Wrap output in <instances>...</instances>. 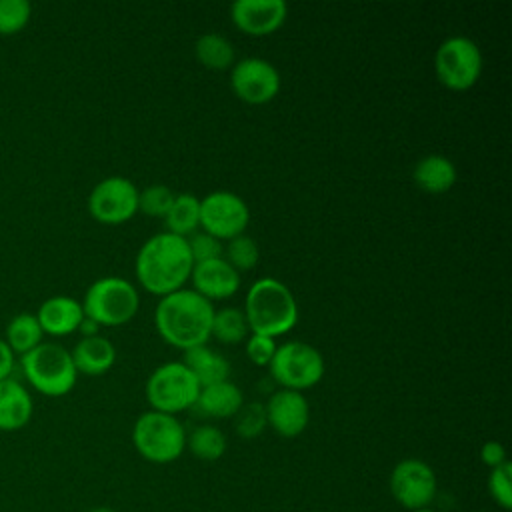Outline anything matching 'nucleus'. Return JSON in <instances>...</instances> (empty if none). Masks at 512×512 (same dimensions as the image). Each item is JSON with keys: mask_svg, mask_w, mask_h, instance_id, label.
Returning <instances> with one entry per match:
<instances>
[{"mask_svg": "<svg viewBox=\"0 0 512 512\" xmlns=\"http://www.w3.org/2000/svg\"><path fill=\"white\" fill-rule=\"evenodd\" d=\"M134 268L140 286L162 298L184 288L190 280L194 260L186 238L172 232H158L140 246Z\"/></svg>", "mask_w": 512, "mask_h": 512, "instance_id": "obj_1", "label": "nucleus"}, {"mask_svg": "<svg viewBox=\"0 0 512 512\" xmlns=\"http://www.w3.org/2000/svg\"><path fill=\"white\" fill-rule=\"evenodd\" d=\"M212 318V302L192 288H180L162 296L154 310V326L158 334L180 350L206 344L212 330Z\"/></svg>", "mask_w": 512, "mask_h": 512, "instance_id": "obj_2", "label": "nucleus"}, {"mask_svg": "<svg viewBox=\"0 0 512 512\" xmlns=\"http://www.w3.org/2000/svg\"><path fill=\"white\" fill-rule=\"evenodd\" d=\"M244 316L252 334L280 336L298 322V304L290 288L276 278L256 280L244 298Z\"/></svg>", "mask_w": 512, "mask_h": 512, "instance_id": "obj_3", "label": "nucleus"}, {"mask_svg": "<svg viewBox=\"0 0 512 512\" xmlns=\"http://www.w3.org/2000/svg\"><path fill=\"white\" fill-rule=\"evenodd\" d=\"M26 382L44 396L68 394L78 378L70 350L56 342H40L36 348L20 356Z\"/></svg>", "mask_w": 512, "mask_h": 512, "instance_id": "obj_4", "label": "nucleus"}, {"mask_svg": "<svg viewBox=\"0 0 512 512\" xmlns=\"http://www.w3.org/2000/svg\"><path fill=\"white\" fill-rule=\"evenodd\" d=\"M80 304L84 316L98 326H122L136 316L140 296L126 278L104 276L88 286Z\"/></svg>", "mask_w": 512, "mask_h": 512, "instance_id": "obj_5", "label": "nucleus"}, {"mask_svg": "<svg viewBox=\"0 0 512 512\" xmlns=\"http://www.w3.org/2000/svg\"><path fill=\"white\" fill-rule=\"evenodd\" d=\"M132 442L144 460L168 464L184 452L186 430L176 416L148 410L134 422Z\"/></svg>", "mask_w": 512, "mask_h": 512, "instance_id": "obj_6", "label": "nucleus"}, {"mask_svg": "<svg viewBox=\"0 0 512 512\" xmlns=\"http://www.w3.org/2000/svg\"><path fill=\"white\" fill-rule=\"evenodd\" d=\"M144 390L152 410L176 416L196 404L200 384L182 362H166L150 374Z\"/></svg>", "mask_w": 512, "mask_h": 512, "instance_id": "obj_7", "label": "nucleus"}, {"mask_svg": "<svg viewBox=\"0 0 512 512\" xmlns=\"http://www.w3.org/2000/svg\"><path fill=\"white\" fill-rule=\"evenodd\" d=\"M272 378L286 390H308L324 376V358L312 344L290 340L276 346L268 364Z\"/></svg>", "mask_w": 512, "mask_h": 512, "instance_id": "obj_8", "label": "nucleus"}, {"mask_svg": "<svg viewBox=\"0 0 512 512\" xmlns=\"http://www.w3.org/2000/svg\"><path fill=\"white\" fill-rule=\"evenodd\" d=\"M434 70L442 86L456 92L468 90L482 74V52L474 40L450 36L436 48Z\"/></svg>", "mask_w": 512, "mask_h": 512, "instance_id": "obj_9", "label": "nucleus"}, {"mask_svg": "<svg viewBox=\"0 0 512 512\" xmlns=\"http://www.w3.org/2000/svg\"><path fill=\"white\" fill-rule=\"evenodd\" d=\"M138 192L128 178L108 176L90 190L88 212L100 224H122L138 212Z\"/></svg>", "mask_w": 512, "mask_h": 512, "instance_id": "obj_10", "label": "nucleus"}, {"mask_svg": "<svg viewBox=\"0 0 512 512\" xmlns=\"http://www.w3.org/2000/svg\"><path fill=\"white\" fill-rule=\"evenodd\" d=\"M250 220L248 204L230 190H214L200 200L202 232L222 240L244 234Z\"/></svg>", "mask_w": 512, "mask_h": 512, "instance_id": "obj_11", "label": "nucleus"}, {"mask_svg": "<svg viewBox=\"0 0 512 512\" xmlns=\"http://www.w3.org/2000/svg\"><path fill=\"white\" fill-rule=\"evenodd\" d=\"M232 92L246 104H266L280 92V74L264 58H242L230 72Z\"/></svg>", "mask_w": 512, "mask_h": 512, "instance_id": "obj_12", "label": "nucleus"}, {"mask_svg": "<svg viewBox=\"0 0 512 512\" xmlns=\"http://www.w3.org/2000/svg\"><path fill=\"white\" fill-rule=\"evenodd\" d=\"M390 492L408 510L426 508L436 496V474L424 460H400L390 474Z\"/></svg>", "mask_w": 512, "mask_h": 512, "instance_id": "obj_13", "label": "nucleus"}, {"mask_svg": "<svg viewBox=\"0 0 512 512\" xmlns=\"http://www.w3.org/2000/svg\"><path fill=\"white\" fill-rule=\"evenodd\" d=\"M288 16L284 0H236L230 6V18L238 30L248 36H268L276 32Z\"/></svg>", "mask_w": 512, "mask_h": 512, "instance_id": "obj_14", "label": "nucleus"}, {"mask_svg": "<svg viewBox=\"0 0 512 512\" xmlns=\"http://www.w3.org/2000/svg\"><path fill=\"white\" fill-rule=\"evenodd\" d=\"M266 422L276 434L284 438H294L302 434L310 420V406L302 392L280 388L264 404Z\"/></svg>", "mask_w": 512, "mask_h": 512, "instance_id": "obj_15", "label": "nucleus"}, {"mask_svg": "<svg viewBox=\"0 0 512 512\" xmlns=\"http://www.w3.org/2000/svg\"><path fill=\"white\" fill-rule=\"evenodd\" d=\"M190 280L192 290L210 302L230 298L240 288V272H236L224 258L194 264Z\"/></svg>", "mask_w": 512, "mask_h": 512, "instance_id": "obj_16", "label": "nucleus"}, {"mask_svg": "<svg viewBox=\"0 0 512 512\" xmlns=\"http://www.w3.org/2000/svg\"><path fill=\"white\" fill-rule=\"evenodd\" d=\"M36 320L44 334L68 336L78 330L84 320L82 304L72 296H52L46 298L36 312Z\"/></svg>", "mask_w": 512, "mask_h": 512, "instance_id": "obj_17", "label": "nucleus"}, {"mask_svg": "<svg viewBox=\"0 0 512 512\" xmlns=\"http://www.w3.org/2000/svg\"><path fill=\"white\" fill-rule=\"evenodd\" d=\"M34 412V402L24 384L14 378L0 380V430L16 432L24 428Z\"/></svg>", "mask_w": 512, "mask_h": 512, "instance_id": "obj_18", "label": "nucleus"}, {"mask_svg": "<svg viewBox=\"0 0 512 512\" xmlns=\"http://www.w3.org/2000/svg\"><path fill=\"white\" fill-rule=\"evenodd\" d=\"M74 368L78 374L86 376H100L106 374L114 362H116V348L114 344L96 334V336H84L76 342V346L70 352Z\"/></svg>", "mask_w": 512, "mask_h": 512, "instance_id": "obj_19", "label": "nucleus"}, {"mask_svg": "<svg viewBox=\"0 0 512 512\" xmlns=\"http://www.w3.org/2000/svg\"><path fill=\"white\" fill-rule=\"evenodd\" d=\"M412 176L420 190L428 194H444L454 186L458 172L448 156L428 154L416 162Z\"/></svg>", "mask_w": 512, "mask_h": 512, "instance_id": "obj_20", "label": "nucleus"}, {"mask_svg": "<svg viewBox=\"0 0 512 512\" xmlns=\"http://www.w3.org/2000/svg\"><path fill=\"white\" fill-rule=\"evenodd\" d=\"M244 398L240 388L230 382H216L200 388V394L196 398V408L210 418H234L236 412L242 408Z\"/></svg>", "mask_w": 512, "mask_h": 512, "instance_id": "obj_21", "label": "nucleus"}, {"mask_svg": "<svg viewBox=\"0 0 512 512\" xmlns=\"http://www.w3.org/2000/svg\"><path fill=\"white\" fill-rule=\"evenodd\" d=\"M182 364L192 372L200 388L208 384L224 382L230 376V362L216 350L208 348L206 344L184 350Z\"/></svg>", "mask_w": 512, "mask_h": 512, "instance_id": "obj_22", "label": "nucleus"}, {"mask_svg": "<svg viewBox=\"0 0 512 512\" xmlns=\"http://www.w3.org/2000/svg\"><path fill=\"white\" fill-rule=\"evenodd\" d=\"M164 222L166 232L188 238L200 226V198L188 192L176 194L170 210L164 216Z\"/></svg>", "mask_w": 512, "mask_h": 512, "instance_id": "obj_23", "label": "nucleus"}, {"mask_svg": "<svg viewBox=\"0 0 512 512\" xmlns=\"http://www.w3.org/2000/svg\"><path fill=\"white\" fill-rule=\"evenodd\" d=\"M194 54L198 62L210 70H226L234 66V46L228 38L216 32H206L198 36L194 44Z\"/></svg>", "mask_w": 512, "mask_h": 512, "instance_id": "obj_24", "label": "nucleus"}, {"mask_svg": "<svg viewBox=\"0 0 512 512\" xmlns=\"http://www.w3.org/2000/svg\"><path fill=\"white\" fill-rule=\"evenodd\" d=\"M44 338V332L36 320V314L20 312L6 324L4 340L14 354L24 356L32 348H36Z\"/></svg>", "mask_w": 512, "mask_h": 512, "instance_id": "obj_25", "label": "nucleus"}, {"mask_svg": "<svg viewBox=\"0 0 512 512\" xmlns=\"http://www.w3.org/2000/svg\"><path fill=\"white\" fill-rule=\"evenodd\" d=\"M210 336H214L222 344L244 342L250 336V328H248L244 312L238 308H230V306L214 310Z\"/></svg>", "mask_w": 512, "mask_h": 512, "instance_id": "obj_26", "label": "nucleus"}, {"mask_svg": "<svg viewBox=\"0 0 512 512\" xmlns=\"http://www.w3.org/2000/svg\"><path fill=\"white\" fill-rule=\"evenodd\" d=\"M186 446L198 460L214 462L224 454L226 438L220 428L212 424H202V426H196L190 436H186Z\"/></svg>", "mask_w": 512, "mask_h": 512, "instance_id": "obj_27", "label": "nucleus"}, {"mask_svg": "<svg viewBox=\"0 0 512 512\" xmlns=\"http://www.w3.org/2000/svg\"><path fill=\"white\" fill-rule=\"evenodd\" d=\"M224 254L222 256L236 272H244V270H252L256 264H258V258H260V252H258V246L256 242L246 236V234H240V236H234L228 240L226 248H224Z\"/></svg>", "mask_w": 512, "mask_h": 512, "instance_id": "obj_28", "label": "nucleus"}, {"mask_svg": "<svg viewBox=\"0 0 512 512\" xmlns=\"http://www.w3.org/2000/svg\"><path fill=\"white\" fill-rule=\"evenodd\" d=\"M32 16L28 0H0V36H14L26 28Z\"/></svg>", "mask_w": 512, "mask_h": 512, "instance_id": "obj_29", "label": "nucleus"}, {"mask_svg": "<svg viewBox=\"0 0 512 512\" xmlns=\"http://www.w3.org/2000/svg\"><path fill=\"white\" fill-rule=\"evenodd\" d=\"M174 196L176 194L168 186L152 184L138 192V210L154 218H164L174 202Z\"/></svg>", "mask_w": 512, "mask_h": 512, "instance_id": "obj_30", "label": "nucleus"}, {"mask_svg": "<svg viewBox=\"0 0 512 512\" xmlns=\"http://www.w3.org/2000/svg\"><path fill=\"white\" fill-rule=\"evenodd\" d=\"M234 418H236V432L242 438H256L268 426L264 404H258V402L242 404V408L236 412Z\"/></svg>", "mask_w": 512, "mask_h": 512, "instance_id": "obj_31", "label": "nucleus"}, {"mask_svg": "<svg viewBox=\"0 0 512 512\" xmlns=\"http://www.w3.org/2000/svg\"><path fill=\"white\" fill-rule=\"evenodd\" d=\"M488 490L496 504H500L504 510L512 508V466L510 462H504L498 468H492L488 476Z\"/></svg>", "mask_w": 512, "mask_h": 512, "instance_id": "obj_32", "label": "nucleus"}, {"mask_svg": "<svg viewBox=\"0 0 512 512\" xmlns=\"http://www.w3.org/2000/svg\"><path fill=\"white\" fill-rule=\"evenodd\" d=\"M186 242H188L190 256H192L194 264L224 256L222 242L218 238L206 234V232H194V234H190V238H186Z\"/></svg>", "mask_w": 512, "mask_h": 512, "instance_id": "obj_33", "label": "nucleus"}, {"mask_svg": "<svg viewBox=\"0 0 512 512\" xmlns=\"http://www.w3.org/2000/svg\"><path fill=\"white\" fill-rule=\"evenodd\" d=\"M244 342H246V356L252 364H256V366H268L270 364V360L276 352L274 338L250 332V336Z\"/></svg>", "mask_w": 512, "mask_h": 512, "instance_id": "obj_34", "label": "nucleus"}, {"mask_svg": "<svg viewBox=\"0 0 512 512\" xmlns=\"http://www.w3.org/2000/svg\"><path fill=\"white\" fill-rule=\"evenodd\" d=\"M480 458H482V462H484L486 466L498 468V466H502V464L506 462V450H504V446H502L500 442L488 440V442H484L482 448H480Z\"/></svg>", "mask_w": 512, "mask_h": 512, "instance_id": "obj_35", "label": "nucleus"}, {"mask_svg": "<svg viewBox=\"0 0 512 512\" xmlns=\"http://www.w3.org/2000/svg\"><path fill=\"white\" fill-rule=\"evenodd\" d=\"M14 362H16V354L10 350L6 340L0 338V380L10 378L14 370Z\"/></svg>", "mask_w": 512, "mask_h": 512, "instance_id": "obj_36", "label": "nucleus"}, {"mask_svg": "<svg viewBox=\"0 0 512 512\" xmlns=\"http://www.w3.org/2000/svg\"><path fill=\"white\" fill-rule=\"evenodd\" d=\"M98 328H100V326H98L96 322H92L90 318H86V316H84V320H82L80 326H78V330L82 332V338H84V336H96V334H98Z\"/></svg>", "mask_w": 512, "mask_h": 512, "instance_id": "obj_37", "label": "nucleus"}, {"mask_svg": "<svg viewBox=\"0 0 512 512\" xmlns=\"http://www.w3.org/2000/svg\"><path fill=\"white\" fill-rule=\"evenodd\" d=\"M90 512H114V510L108 508V506H98V508H92Z\"/></svg>", "mask_w": 512, "mask_h": 512, "instance_id": "obj_38", "label": "nucleus"}, {"mask_svg": "<svg viewBox=\"0 0 512 512\" xmlns=\"http://www.w3.org/2000/svg\"><path fill=\"white\" fill-rule=\"evenodd\" d=\"M410 512H434V510L426 506V508H418V510H410Z\"/></svg>", "mask_w": 512, "mask_h": 512, "instance_id": "obj_39", "label": "nucleus"}]
</instances>
